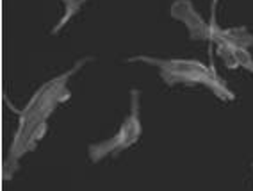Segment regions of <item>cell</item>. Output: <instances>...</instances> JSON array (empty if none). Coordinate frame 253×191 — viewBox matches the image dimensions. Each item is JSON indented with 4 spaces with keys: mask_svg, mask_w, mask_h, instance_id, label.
<instances>
[{
    "mask_svg": "<svg viewBox=\"0 0 253 191\" xmlns=\"http://www.w3.org/2000/svg\"><path fill=\"white\" fill-rule=\"evenodd\" d=\"M143 136V122H141V91L130 90V107L128 114L122 122L120 129L107 140L91 143L87 146V155L91 163H100L107 157H118L132 145H136Z\"/></svg>",
    "mask_w": 253,
    "mask_h": 191,
    "instance_id": "obj_3",
    "label": "cell"
},
{
    "mask_svg": "<svg viewBox=\"0 0 253 191\" xmlns=\"http://www.w3.org/2000/svg\"><path fill=\"white\" fill-rule=\"evenodd\" d=\"M221 0H212V4H211V22H216V13H217V4H219Z\"/></svg>",
    "mask_w": 253,
    "mask_h": 191,
    "instance_id": "obj_7",
    "label": "cell"
},
{
    "mask_svg": "<svg viewBox=\"0 0 253 191\" xmlns=\"http://www.w3.org/2000/svg\"><path fill=\"white\" fill-rule=\"evenodd\" d=\"M169 14L176 22H180L187 32L189 38L195 41H211V34L217 22H207V20L195 9L191 0H175L169 7Z\"/></svg>",
    "mask_w": 253,
    "mask_h": 191,
    "instance_id": "obj_5",
    "label": "cell"
},
{
    "mask_svg": "<svg viewBox=\"0 0 253 191\" xmlns=\"http://www.w3.org/2000/svg\"><path fill=\"white\" fill-rule=\"evenodd\" d=\"M91 61H93L91 55H84L77 59L66 72L59 73L38 88L25 107L18 111V125L2 163V179L5 182H9L16 175L23 157L36 150V146L43 141L48 132V120L64 102L72 98V91H70L72 77L77 75Z\"/></svg>",
    "mask_w": 253,
    "mask_h": 191,
    "instance_id": "obj_1",
    "label": "cell"
},
{
    "mask_svg": "<svg viewBox=\"0 0 253 191\" xmlns=\"http://www.w3.org/2000/svg\"><path fill=\"white\" fill-rule=\"evenodd\" d=\"M211 47H216L217 55L228 70L243 68L253 73V34L246 27H219L214 25Z\"/></svg>",
    "mask_w": 253,
    "mask_h": 191,
    "instance_id": "obj_4",
    "label": "cell"
},
{
    "mask_svg": "<svg viewBox=\"0 0 253 191\" xmlns=\"http://www.w3.org/2000/svg\"><path fill=\"white\" fill-rule=\"evenodd\" d=\"M61 2H63V7H64L63 16H61V20L57 22V25L52 29V34H59V32L63 31V29L81 13L84 4H86V0H61Z\"/></svg>",
    "mask_w": 253,
    "mask_h": 191,
    "instance_id": "obj_6",
    "label": "cell"
},
{
    "mask_svg": "<svg viewBox=\"0 0 253 191\" xmlns=\"http://www.w3.org/2000/svg\"><path fill=\"white\" fill-rule=\"evenodd\" d=\"M126 63H143L155 68L166 86H202L212 91L223 102H234L235 93L228 88L225 79L217 75L214 66H207L202 61L185 57H154L150 54H136L126 57Z\"/></svg>",
    "mask_w": 253,
    "mask_h": 191,
    "instance_id": "obj_2",
    "label": "cell"
}]
</instances>
